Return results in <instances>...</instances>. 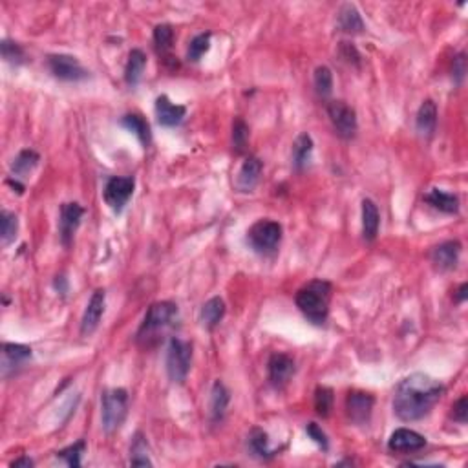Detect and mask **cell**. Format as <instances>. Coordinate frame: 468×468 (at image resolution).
I'll list each match as a JSON object with an SVG mask.
<instances>
[{
	"instance_id": "obj_38",
	"label": "cell",
	"mask_w": 468,
	"mask_h": 468,
	"mask_svg": "<svg viewBox=\"0 0 468 468\" xmlns=\"http://www.w3.org/2000/svg\"><path fill=\"white\" fill-rule=\"evenodd\" d=\"M249 143V127L242 119H236L233 123V149L238 154H243L247 150Z\"/></svg>"
},
{
	"instance_id": "obj_33",
	"label": "cell",
	"mask_w": 468,
	"mask_h": 468,
	"mask_svg": "<svg viewBox=\"0 0 468 468\" xmlns=\"http://www.w3.org/2000/svg\"><path fill=\"white\" fill-rule=\"evenodd\" d=\"M0 51H2V59H4L6 63L13 64V66H21V64L26 63L24 48L18 43H15V41L4 38V41L0 43Z\"/></svg>"
},
{
	"instance_id": "obj_36",
	"label": "cell",
	"mask_w": 468,
	"mask_h": 468,
	"mask_svg": "<svg viewBox=\"0 0 468 468\" xmlns=\"http://www.w3.org/2000/svg\"><path fill=\"white\" fill-rule=\"evenodd\" d=\"M211 48V33H200L192 38L187 50V59L191 63H198Z\"/></svg>"
},
{
	"instance_id": "obj_16",
	"label": "cell",
	"mask_w": 468,
	"mask_h": 468,
	"mask_svg": "<svg viewBox=\"0 0 468 468\" xmlns=\"http://www.w3.org/2000/svg\"><path fill=\"white\" fill-rule=\"evenodd\" d=\"M426 447V439L418 432L408 430V428H399L390 435L388 448L392 452L400 454H410V452H419Z\"/></svg>"
},
{
	"instance_id": "obj_37",
	"label": "cell",
	"mask_w": 468,
	"mask_h": 468,
	"mask_svg": "<svg viewBox=\"0 0 468 468\" xmlns=\"http://www.w3.org/2000/svg\"><path fill=\"white\" fill-rule=\"evenodd\" d=\"M85 450H86V443L85 439H81V441H77V443L72 445V447L57 452V457L63 459L68 467L79 468L81 467V456L85 454Z\"/></svg>"
},
{
	"instance_id": "obj_7",
	"label": "cell",
	"mask_w": 468,
	"mask_h": 468,
	"mask_svg": "<svg viewBox=\"0 0 468 468\" xmlns=\"http://www.w3.org/2000/svg\"><path fill=\"white\" fill-rule=\"evenodd\" d=\"M48 70L51 75L64 83H79L88 79V70L79 63V59L73 55H66V53H55V55H48L46 59Z\"/></svg>"
},
{
	"instance_id": "obj_14",
	"label": "cell",
	"mask_w": 468,
	"mask_h": 468,
	"mask_svg": "<svg viewBox=\"0 0 468 468\" xmlns=\"http://www.w3.org/2000/svg\"><path fill=\"white\" fill-rule=\"evenodd\" d=\"M105 302H107V293H105V289H97L94 294H92L81 320L83 336H90L97 331L102 315H105Z\"/></svg>"
},
{
	"instance_id": "obj_18",
	"label": "cell",
	"mask_w": 468,
	"mask_h": 468,
	"mask_svg": "<svg viewBox=\"0 0 468 468\" xmlns=\"http://www.w3.org/2000/svg\"><path fill=\"white\" fill-rule=\"evenodd\" d=\"M262 171H264V163L260 161L258 158L251 156V158H247L243 161V165L240 166L238 174H236V191L240 192H252L255 187L258 185L260 176H262Z\"/></svg>"
},
{
	"instance_id": "obj_46",
	"label": "cell",
	"mask_w": 468,
	"mask_h": 468,
	"mask_svg": "<svg viewBox=\"0 0 468 468\" xmlns=\"http://www.w3.org/2000/svg\"><path fill=\"white\" fill-rule=\"evenodd\" d=\"M8 185H11L13 188H17L18 194H22V192H24V185L18 184V179H15V181H13V179H8Z\"/></svg>"
},
{
	"instance_id": "obj_6",
	"label": "cell",
	"mask_w": 468,
	"mask_h": 468,
	"mask_svg": "<svg viewBox=\"0 0 468 468\" xmlns=\"http://www.w3.org/2000/svg\"><path fill=\"white\" fill-rule=\"evenodd\" d=\"M192 364V344L172 336L166 348V375L172 383L181 384L187 379Z\"/></svg>"
},
{
	"instance_id": "obj_2",
	"label": "cell",
	"mask_w": 468,
	"mask_h": 468,
	"mask_svg": "<svg viewBox=\"0 0 468 468\" xmlns=\"http://www.w3.org/2000/svg\"><path fill=\"white\" fill-rule=\"evenodd\" d=\"M333 285L328 280H311L297 291L294 302L302 315L315 326H322L329 315Z\"/></svg>"
},
{
	"instance_id": "obj_40",
	"label": "cell",
	"mask_w": 468,
	"mask_h": 468,
	"mask_svg": "<svg viewBox=\"0 0 468 468\" xmlns=\"http://www.w3.org/2000/svg\"><path fill=\"white\" fill-rule=\"evenodd\" d=\"M464 73H467V55L461 51L454 57V64H452V75H454L456 85H463Z\"/></svg>"
},
{
	"instance_id": "obj_39",
	"label": "cell",
	"mask_w": 468,
	"mask_h": 468,
	"mask_svg": "<svg viewBox=\"0 0 468 468\" xmlns=\"http://www.w3.org/2000/svg\"><path fill=\"white\" fill-rule=\"evenodd\" d=\"M306 434L309 435V437L313 439V441H315V443L319 445V447L322 448L324 452L328 450V448H329L328 435L324 434V430H322V428H320L319 425H317V422H309V425L306 426Z\"/></svg>"
},
{
	"instance_id": "obj_12",
	"label": "cell",
	"mask_w": 468,
	"mask_h": 468,
	"mask_svg": "<svg viewBox=\"0 0 468 468\" xmlns=\"http://www.w3.org/2000/svg\"><path fill=\"white\" fill-rule=\"evenodd\" d=\"M31 361V348L24 344H15V342H4L2 344V362H0V370H2V377L8 379L9 375L17 373L26 362Z\"/></svg>"
},
{
	"instance_id": "obj_21",
	"label": "cell",
	"mask_w": 468,
	"mask_h": 468,
	"mask_svg": "<svg viewBox=\"0 0 468 468\" xmlns=\"http://www.w3.org/2000/svg\"><path fill=\"white\" fill-rule=\"evenodd\" d=\"M230 403V393L225 388V384L216 381L213 386V392H211V403H209V413H211V421L220 422L225 418V412L229 408Z\"/></svg>"
},
{
	"instance_id": "obj_35",
	"label": "cell",
	"mask_w": 468,
	"mask_h": 468,
	"mask_svg": "<svg viewBox=\"0 0 468 468\" xmlns=\"http://www.w3.org/2000/svg\"><path fill=\"white\" fill-rule=\"evenodd\" d=\"M333 400H335V397H333L331 388H328V386L317 388L315 390V410L322 419L329 418V413H331V410H333Z\"/></svg>"
},
{
	"instance_id": "obj_10",
	"label": "cell",
	"mask_w": 468,
	"mask_h": 468,
	"mask_svg": "<svg viewBox=\"0 0 468 468\" xmlns=\"http://www.w3.org/2000/svg\"><path fill=\"white\" fill-rule=\"evenodd\" d=\"M375 397L366 392H349L346 397V412L349 421L358 426L370 422L371 412H373Z\"/></svg>"
},
{
	"instance_id": "obj_19",
	"label": "cell",
	"mask_w": 468,
	"mask_h": 468,
	"mask_svg": "<svg viewBox=\"0 0 468 468\" xmlns=\"http://www.w3.org/2000/svg\"><path fill=\"white\" fill-rule=\"evenodd\" d=\"M437 127V107L432 99L422 101V105L418 110V117H415V128L421 137H432Z\"/></svg>"
},
{
	"instance_id": "obj_25",
	"label": "cell",
	"mask_w": 468,
	"mask_h": 468,
	"mask_svg": "<svg viewBox=\"0 0 468 468\" xmlns=\"http://www.w3.org/2000/svg\"><path fill=\"white\" fill-rule=\"evenodd\" d=\"M225 317V302L220 297H213L203 304L200 313V320L207 329H214Z\"/></svg>"
},
{
	"instance_id": "obj_26",
	"label": "cell",
	"mask_w": 468,
	"mask_h": 468,
	"mask_svg": "<svg viewBox=\"0 0 468 468\" xmlns=\"http://www.w3.org/2000/svg\"><path fill=\"white\" fill-rule=\"evenodd\" d=\"M41 161V156H38L35 150L26 149L18 152V156L13 159L11 163V174L15 179H24L33 172L35 166Z\"/></svg>"
},
{
	"instance_id": "obj_22",
	"label": "cell",
	"mask_w": 468,
	"mask_h": 468,
	"mask_svg": "<svg viewBox=\"0 0 468 468\" xmlns=\"http://www.w3.org/2000/svg\"><path fill=\"white\" fill-rule=\"evenodd\" d=\"M425 201L445 214L459 213V198L456 194H452V192L441 191V188H432L425 196Z\"/></svg>"
},
{
	"instance_id": "obj_43",
	"label": "cell",
	"mask_w": 468,
	"mask_h": 468,
	"mask_svg": "<svg viewBox=\"0 0 468 468\" xmlns=\"http://www.w3.org/2000/svg\"><path fill=\"white\" fill-rule=\"evenodd\" d=\"M53 287H55V291H59L60 294H66V293H68V280H66L63 275H60V277H55Z\"/></svg>"
},
{
	"instance_id": "obj_32",
	"label": "cell",
	"mask_w": 468,
	"mask_h": 468,
	"mask_svg": "<svg viewBox=\"0 0 468 468\" xmlns=\"http://www.w3.org/2000/svg\"><path fill=\"white\" fill-rule=\"evenodd\" d=\"M315 92L320 99H328L333 92V73L328 66H319L313 75Z\"/></svg>"
},
{
	"instance_id": "obj_9",
	"label": "cell",
	"mask_w": 468,
	"mask_h": 468,
	"mask_svg": "<svg viewBox=\"0 0 468 468\" xmlns=\"http://www.w3.org/2000/svg\"><path fill=\"white\" fill-rule=\"evenodd\" d=\"M134 188H136V179L132 176H127V178H110L105 185V191H102V196L105 201L110 207L114 213L119 214L124 209V205L128 203V200L132 198Z\"/></svg>"
},
{
	"instance_id": "obj_41",
	"label": "cell",
	"mask_w": 468,
	"mask_h": 468,
	"mask_svg": "<svg viewBox=\"0 0 468 468\" xmlns=\"http://www.w3.org/2000/svg\"><path fill=\"white\" fill-rule=\"evenodd\" d=\"M452 418H454V421L459 422V425H467V419H468V399H467V395L461 397V399L457 400L456 405L452 406Z\"/></svg>"
},
{
	"instance_id": "obj_24",
	"label": "cell",
	"mask_w": 468,
	"mask_h": 468,
	"mask_svg": "<svg viewBox=\"0 0 468 468\" xmlns=\"http://www.w3.org/2000/svg\"><path fill=\"white\" fill-rule=\"evenodd\" d=\"M336 24H339L341 31L349 35H357L364 31V21H362L361 13L357 11L353 4L342 6L339 17H336Z\"/></svg>"
},
{
	"instance_id": "obj_1",
	"label": "cell",
	"mask_w": 468,
	"mask_h": 468,
	"mask_svg": "<svg viewBox=\"0 0 468 468\" xmlns=\"http://www.w3.org/2000/svg\"><path fill=\"white\" fill-rule=\"evenodd\" d=\"M445 386L426 373H412L400 381L393 395V412L405 422L419 421L434 410Z\"/></svg>"
},
{
	"instance_id": "obj_29",
	"label": "cell",
	"mask_w": 468,
	"mask_h": 468,
	"mask_svg": "<svg viewBox=\"0 0 468 468\" xmlns=\"http://www.w3.org/2000/svg\"><path fill=\"white\" fill-rule=\"evenodd\" d=\"M313 139L309 134H300L293 145V166L298 172H302L311 161L313 156Z\"/></svg>"
},
{
	"instance_id": "obj_45",
	"label": "cell",
	"mask_w": 468,
	"mask_h": 468,
	"mask_svg": "<svg viewBox=\"0 0 468 468\" xmlns=\"http://www.w3.org/2000/svg\"><path fill=\"white\" fill-rule=\"evenodd\" d=\"M467 291H468V285L467 284H461L459 289H457V294H456V302L463 304L464 300H467Z\"/></svg>"
},
{
	"instance_id": "obj_3",
	"label": "cell",
	"mask_w": 468,
	"mask_h": 468,
	"mask_svg": "<svg viewBox=\"0 0 468 468\" xmlns=\"http://www.w3.org/2000/svg\"><path fill=\"white\" fill-rule=\"evenodd\" d=\"M176 320H178V306L174 302L163 300V302L152 304L139 326L137 342L147 346L152 341H158L159 335H163L166 329L172 328Z\"/></svg>"
},
{
	"instance_id": "obj_17",
	"label": "cell",
	"mask_w": 468,
	"mask_h": 468,
	"mask_svg": "<svg viewBox=\"0 0 468 468\" xmlns=\"http://www.w3.org/2000/svg\"><path fill=\"white\" fill-rule=\"evenodd\" d=\"M185 115H187V108L171 102V99L166 97V95H159L156 99V117H158V123L161 127H179V124L184 123Z\"/></svg>"
},
{
	"instance_id": "obj_34",
	"label": "cell",
	"mask_w": 468,
	"mask_h": 468,
	"mask_svg": "<svg viewBox=\"0 0 468 468\" xmlns=\"http://www.w3.org/2000/svg\"><path fill=\"white\" fill-rule=\"evenodd\" d=\"M174 43V30L171 24H158L154 28V46L159 53H166Z\"/></svg>"
},
{
	"instance_id": "obj_5",
	"label": "cell",
	"mask_w": 468,
	"mask_h": 468,
	"mask_svg": "<svg viewBox=\"0 0 468 468\" xmlns=\"http://www.w3.org/2000/svg\"><path fill=\"white\" fill-rule=\"evenodd\" d=\"M247 242L255 252L271 256L277 252L282 242V225L275 220H258L247 230Z\"/></svg>"
},
{
	"instance_id": "obj_27",
	"label": "cell",
	"mask_w": 468,
	"mask_h": 468,
	"mask_svg": "<svg viewBox=\"0 0 468 468\" xmlns=\"http://www.w3.org/2000/svg\"><path fill=\"white\" fill-rule=\"evenodd\" d=\"M121 127H124L128 130V132H132L134 136L139 139V143L143 147H149L150 145V124L149 121L143 117V115L139 114H127L121 117Z\"/></svg>"
},
{
	"instance_id": "obj_31",
	"label": "cell",
	"mask_w": 468,
	"mask_h": 468,
	"mask_svg": "<svg viewBox=\"0 0 468 468\" xmlns=\"http://www.w3.org/2000/svg\"><path fill=\"white\" fill-rule=\"evenodd\" d=\"M130 454H132V457H130L132 467H152V461L149 459V445H147L145 435L141 432L134 435Z\"/></svg>"
},
{
	"instance_id": "obj_20",
	"label": "cell",
	"mask_w": 468,
	"mask_h": 468,
	"mask_svg": "<svg viewBox=\"0 0 468 468\" xmlns=\"http://www.w3.org/2000/svg\"><path fill=\"white\" fill-rule=\"evenodd\" d=\"M381 214L373 200H362V236L366 242H373L379 234Z\"/></svg>"
},
{
	"instance_id": "obj_28",
	"label": "cell",
	"mask_w": 468,
	"mask_h": 468,
	"mask_svg": "<svg viewBox=\"0 0 468 468\" xmlns=\"http://www.w3.org/2000/svg\"><path fill=\"white\" fill-rule=\"evenodd\" d=\"M247 448L251 452V456L256 457V459H271L275 456V452L271 447H269V439L267 434L264 430H260V428H252L249 437H247Z\"/></svg>"
},
{
	"instance_id": "obj_23",
	"label": "cell",
	"mask_w": 468,
	"mask_h": 468,
	"mask_svg": "<svg viewBox=\"0 0 468 468\" xmlns=\"http://www.w3.org/2000/svg\"><path fill=\"white\" fill-rule=\"evenodd\" d=\"M147 66V55L143 50H132L128 53L127 66H124V83H127L130 88L139 85L143 72H145Z\"/></svg>"
},
{
	"instance_id": "obj_30",
	"label": "cell",
	"mask_w": 468,
	"mask_h": 468,
	"mask_svg": "<svg viewBox=\"0 0 468 468\" xmlns=\"http://www.w3.org/2000/svg\"><path fill=\"white\" fill-rule=\"evenodd\" d=\"M18 233V218L15 213H9V211H2L0 213V240H2V245L8 247L9 243L15 242Z\"/></svg>"
},
{
	"instance_id": "obj_15",
	"label": "cell",
	"mask_w": 468,
	"mask_h": 468,
	"mask_svg": "<svg viewBox=\"0 0 468 468\" xmlns=\"http://www.w3.org/2000/svg\"><path fill=\"white\" fill-rule=\"evenodd\" d=\"M461 255V243L457 240H450V242H443L435 245L430 252L432 264L437 271L447 272L457 267Z\"/></svg>"
},
{
	"instance_id": "obj_4",
	"label": "cell",
	"mask_w": 468,
	"mask_h": 468,
	"mask_svg": "<svg viewBox=\"0 0 468 468\" xmlns=\"http://www.w3.org/2000/svg\"><path fill=\"white\" fill-rule=\"evenodd\" d=\"M128 415V392L124 388H110L101 395L102 430L114 434L123 426Z\"/></svg>"
},
{
	"instance_id": "obj_13",
	"label": "cell",
	"mask_w": 468,
	"mask_h": 468,
	"mask_svg": "<svg viewBox=\"0 0 468 468\" xmlns=\"http://www.w3.org/2000/svg\"><path fill=\"white\" fill-rule=\"evenodd\" d=\"M267 375L269 383L272 388L282 390L289 384L294 375V361L285 353H275L271 355L267 362Z\"/></svg>"
},
{
	"instance_id": "obj_11",
	"label": "cell",
	"mask_w": 468,
	"mask_h": 468,
	"mask_svg": "<svg viewBox=\"0 0 468 468\" xmlns=\"http://www.w3.org/2000/svg\"><path fill=\"white\" fill-rule=\"evenodd\" d=\"M85 216V209L81 205L72 201V203H64L60 207V218H59V236L60 243L64 247H70L73 242L77 229L81 225V220Z\"/></svg>"
},
{
	"instance_id": "obj_8",
	"label": "cell",
	"mask_w": 468,
	"mask_h": 468,
	"mask_svg": "<svg viewBox=\"0 0 468 468\" xmlns=\"http://www.w3.org/2000/svg\"><path fill=\"white\" fill-rule=\"evenodd\" d=\"M328 115L333 128L342 139H353L357 134V114L344 101H331L328 105Z\"/></svg>"
},
{
	"instance_id": "obj_44",
	"label": "cell",
	"mask_w": 468,
	"mask_h": 468,
	"mask_svg": "<svg viewBox=\"0 0 468 468\" xmlns=\"http://www.w3.org/2000/svg\"><path fill=\"white\" fill-rule=\"evenodd\" d=\"M33 467V461L30 457H21V459H15L11 463V468H31Z\"/></svg>"
},
{
	"instance_id": "obj_42",
	"label": "cell",
	"mask_w": 468,
	"mask_h": 468,
	"mask_svg": "<svg viewBox=\"0 0 468 468\" xmlns=\"http://www.w3.org/2000/svg\"><path fill=\"white\" fill-rule=\"evenodd\" d=\"M341 55L344 57L349 64H355V66H358V63H361V55H358L357 48H355L353 44L341 43Z\"/></svg>"
}]
</instances>
